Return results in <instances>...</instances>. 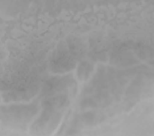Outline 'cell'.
Listing matches in <instances>:
<instances>
[{
  "instance_id": "1",
  "label": "cell",
  "mask_w": 154,
  "mask_h": 136,
  "mask_svg": "<svg viewBox=\"0 0 154 136\" xmlns=\"http://www.w3.org/2000/svg\"><path fill=\"white\" fill-rule=\"evenodd\" d=\"M71 52L63 48L55 52L51 59L52 70L57 73H63L73 68L75 65V60Z\"/></svg>"
},
{
  "instance_id": "2",
  "label": "cell",
  "mask_w": 154,
  "mask_h": 136,
  "mask_svg": "<svg viewBox=\"0 0 154 136\" xmlns=\"http://www.w3.org/2000/svg\"><path fill=\"white\" fill-rule=\"evenodd\" d=\"M111 100L104 93L99 94L94 97L86 98L82 100L81 107L83 108H95L106 106Z\"/></svg>"
},
{
  "instance_id": "3",
  "label": "cell",
  "mask_w": 154,
  "mask_h": 136,
  "mask_svg": "<svg viewBox=\"0 0 154 136\" xmlns=\"http://www.w3.org/2000/svg\"><path fill=\"white\" fill-rule=\"evenodd\" d=\"M93 70V66L87 61L81 63L77 70V75L81 80L85 81L89 77Z\"/></svg>"
},
{
  "instance_id": "4",
  "label": "cell",
  "mask_w": 154,
  "mask_h": 136,
  "mask_svg": "<svg viewBox=\"0 0 154 136\" xmlns=\"http://www.w3.org/2000/svg\"><path fill=\"white\" fill-rule=\"evenodd\" d=\"M114 60L120 63L119 65H129L135 63L137 59L129 52H124L113 56Z\"/></svg>"
},
{
  "instance_id": "5",
  "label": "cell",
  "mask_w": 154,
  "mask_h": 136,
  "mask_svg": "<svg viewBox=\"0 0 154 136\" xmlns=\"http://www.w3.org/2000/svg\"><path fill=\"white\" fill-rule=\"evenodd\" d=\"M101 118V116L94 113H87L82 115V119L86 124H93L100 121Z\"/></svg>"
}]
</instances>
